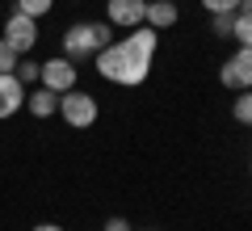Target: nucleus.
Returning <instances> with one entry per match:
<instances>
[{
	"instance_id": "nucleus-14",
	"label": "nucleus",
	"mask_w": 252,
	"mask_h": 231,
	"mask_svg": "<svg viewBox=\"0 0 252 231\" xmlns=\"http://www.w3.org/2000/svg\"><path fill=\"white\" fill-rule=\"evenodd\" d=\"M13 76H17L21 84H34V80H42V63H30V59H21Z\"/></svg>"
},
{
	"instance_id": "nucleus-17",
	"label": "nucleus",
	"mask_w": 252,
	"mask_h": 231,
	"mask_svg": "<svg viewBox=\"0 0 252 231\" xmlns=\"http://www.w3.org/2000/svg\"><path fill=\"white\" fill-rule=\"evenodd\" d=\"M231 26H235V13H215V34L219 38H231Z\"/></svg>"
},
{
	"instance_id": "nucleus-6",
	"label": "nucleus",
	"mask_w": 252,
	"mask_h": 231,
	"mask_svg": "<svg viewBox=\"0 0 252 231\" xmlns=\"http://www.w3.org/2000/svg\"><path fill=\"white\" fill-rule=\"evenodd\" d=\"M42 84L55 93H67L76 89V59H67V55H55V59L42 63Z\"/></svg>"
},
{
	"instance_id": "nucleus-5",
	"label": "nucleus",
	"mask_w": 252,
	"mask_h": 231,
	"mask_svg": "<svg viewBox=\"0 0 252 231\" xmlns=\"http://www.w3.org/2000/svg\"><path fill=\"white\" fill-rule=\"evenodd\" d=\"M219 80H223L231 93H244V89H252V46H240V51H235L231 59L223 63Z\"/></svg>"
},
{
	"instance_id": "nucleus-16",
	"label": "nucleus",
	"mask_w": 252,
	"mask_h": 231,
	"mask_svg": "<svg viewBox=\"0 0 252 231\" xmlns=\"http://www.w3.org/2000/svg\"><path fill=\"white\" fill-rule=\"evenodd\" d=\"M240 4H244V0H202V9H206L210 17H215V13H235Z\"/></svg>"
},
{
	"instance_id": "nucleus-22",
	"label": "nucleus",
	"mask_w": 252,
	"mask_h": 231,
	"mask_svg": "<svg viewBox=\"0 0 252 231\" xmlns=\"http://www.w3.org/2000/svg\"><path fill=\"white\" fill-rule=\"evenodd\" d=\"M248 168H252V164H248Z\"/></svg>"
},
{
	"instance_id": "nucleus-21",
	"label": "nucleus",
	"mask_w": 252,
	"mask_h": 231,
	"mask_svg": "<svg viewBox=\"0 0 252 231\" xmlns=\"http://www.w3.org/2000/svg\"><path fill=\"white\" fill-rule=\"evenodd\" d=\"M147 231H156V227H147Z\"/></svg>"
},
{
	"instance_id": "nucleus-7",
	"label": "nucleus",
	"mask_w": 252,
	"mask_h": 231,
	"mask_svg": "<svg viewBox=\"0 0 252 231\" xmlns=\"http://www.w3.org/2000/svg\"><path fill=\"white\" fill-rule=\"evenodd\" d=\"M143 13H147V0H105V17H109V26L135 30V26H143Z\"/></svg>"
},
{
	"instance_id": "nucleus-18",
	"label": "nucleus",
	"mask_w": 252,
	"mask_h": 231,
	"mask_svg": "<svg viewBox=\"0 0 252 231\" xmlns=\"http://www.w3.org/2000/svg\"><path fill=\"white\" fill-rule=\"evenodd\" d=\"M105 231H135V227H130L126 219H109V223H105Z\"/></svg>"
},
{
	"instance_id": "nucleus-8",
	"label": "nucleus",
	"mask_w": 252,
	"mask_h": 231,
	"mask_svg": "<svg viewBox=\"0 0 252 231\" xmlns=\"http://www.w3.org/2000/svg\"><path fill=\"white\" fill-rule=\"evenodd\" d=\"M17 109H26V84L13 71H0V122L13 118Z\"/></svg>"
},
{
	"instance_id": "nucleus-12",
	"label": "nucleus",
	"mask_w": 252,
	"mask_h": 231,
	"mask_svg": "<svg viewBox=\"0 0 252 231\" xmlns=\"http://www.w3.org/2000/svg\"><path fill=\"white\" fill-rule=\"evenodd\" d=\"M231 118L240 126H252V89H244V93H235V105H231Z\"/></svg>"
},
{
	"instance_id": "nucleus-9",
	"label": "nucleus",
	"mask_w": 252,
	"mask_h": 231,
	"mask_svg": "<svg viewBox=\"0 0 252 231\" xmlns=\"http://www.w3.org/2000/svg\"><path fill=\"white\" fill-rule=\"evenodd\" d=\"M177 0H147V13H143V21L152 30H168V26H177Z\"/></svg>"
},
{
	"instance_id": "nucleus-13",
	"label": "nucleus",
	"mask_w": 252,
	"mask_h": 231,
	"mask_svg": "<svg viewBox=\"0 0 252 231\" xmlns=\"http://www.w3.org/2000/svg\"><path fill=\"white\" fill-rule=\"evenodd\" d=\"M55 9V0H17V13H26V17H46V13Z\"/></svg>"
},
{
	"instance_id": "nucleus-15",
	"label": "nucleus",
	"mask_w": 252,
	"mask_h": 231,
	"mask_svg": "<svg viewBox=\"0 0 252 231\" xmlns=\"http://www.w3.org/2000/svg\"><path fill=\"white\" fill-rule=\"evenodd\" d=\"M17 63H21V55L13 51L4 38H0V71H17Z\"/></svg>"
},
{
	"instance_id": "nucleus-2",
	"label": "nucleus",
	"mask_w": 252,
	"mask_h": 231,
	"mask_svg": "<svg viewBox=\"0 0 252 231\" xmlns=\"http://www.w3.org/2000/svg\"><path fill=\"white\" fill-rule=\"evenodd\" d=\"M101 46H109V21H76L63 34V55L67 59H89Z\"/></svg>"
},
{
	"instance_id": "nucleus-19",
	"label": "nucleus",
	"mask_w": 252,
	"mask_h": 231,
	"mask_svg": "<svg viewBox=\"0 0 252 231\" xmlns=\"http://www.w3.org/2000/svg\"><path fill=\"white\" fill-rule=\"evenodd\" d=\"M30 231H63L59 223H38V227H30Z\"/></svg>"
},
{
	"instance_id": "nucleus-1",
	"label": "nucleus",
	"mask_w": 252,
	"mask_h": 231,
	"mask_svg": "<svg viewBox=\"0 0 252 231\" xmlns=\"http://www.w3.org/2000/svg\"><path fill=\"white\" fill-rule=\"evenodd\" d=\"M93 59H97V71H101V76H105V80H114V84H122V89H135V84H143V80H147V71H152V55L135 51L126 38H122V42L101 46Z\"/></svg>"
},
{
	"instance_id": "nucleus-3",
	"label": "nucleus",
	"mask_w": 252,
	"mask_h": 231,
	"mask_svg": "<svg viewBox=\"0 0 252 231\" xmlns=\"http://www.w3.org/2000/svg\"><path fill=\"white\" fill-rule=\"evenodd\" d=\"M97 97L93 93H80V89H67V93H59V118L72 131H84V126H93L97 122Z\"/></svg>"
},
{
	"instance_id": "nucleus-10",
	"label": "nucleus",
	"mask_w": 252,
	"mask_h": 231,
	"mask_svg": "<svg viewBox=\"0 0 252 231\" xmlns=\"http://www.w3.org/2000/svg\"><path fill=\"white\" fill-rule=\"evenodd\" d=\"M26 109L34 118H51V114H59V93L55 89H34V93H26Z\"/></svg>"
},
{
	"instance_id": "nucleus-11",
	"label": "nucleus",
	"mask_w": 252,
	"mask_h": 231,
	"mask_svg": "<svg viewBox=\"0 0 252 231\" xmlns=\"http://www.w3.org/2000/svg\"><path fill=\"white\" fill-rule=\"evenodd\" d=\"M231 38L240 46H252V13L248 9H235V26H231Z\"/></svg>"
},
{
	"instance_id": "nucleus-20",
	"label": "nucleus",
	"mask_w": 252,
	"mask_h": 231,
	"mask_svg": "<svg viewBox=\"0 0 252 231\" xmlns=\"http://www.w3.org/2000/svg\"><path fill=\"white\" fill-rule=\"evenodd\" d=\"M240 9H248V13H252V0H244V4H240Z\"/></svg>"
},
{
	"instance_id": "nucleus-4",
	"label": "nucleus",
	"mask_w": 252,
	"mask_h": 231,
	"mask_svg": "<svg viewBox=\"0 0 252 231\" xmlns=\"http://www.w3.org/2000/svg\"><path fill=\"white\" fill-rule=\"evenodd\" d=\"M0 38H4L17 55H30L38 46V21L26 17V13H13V17L4 21V34H0Z\"/></svg>"
}]
</instances>
